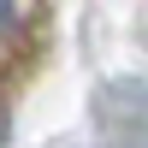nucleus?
Returning <instances> with one entry per match:
<instances>
[{
  "instance_id": "nucleus-1",
  "label": "nucleus",
  "mask_w": 148,
  "mask_h": 148,
  "mask_svg": "<svg viewBox=\"0 0 148 148\" xmlns=\"http://www.w3.org/2000/svg\"><path fill=\"white\" fill-rule=\"evenodd\" d=\"M6 24H12V0H0V30H6Z\"/></svg>"
}]
</instances>
